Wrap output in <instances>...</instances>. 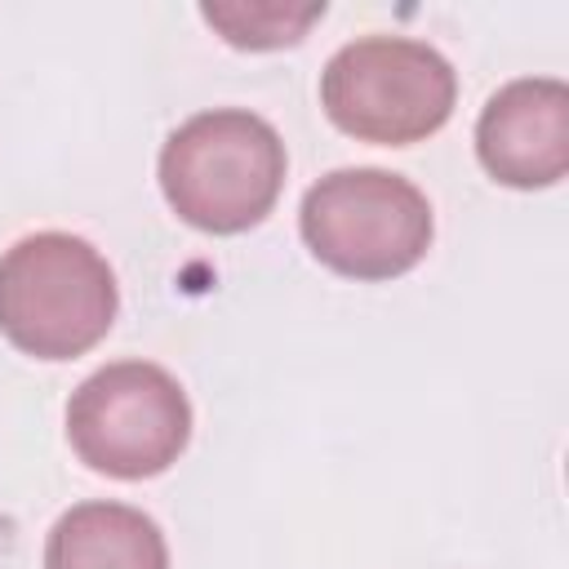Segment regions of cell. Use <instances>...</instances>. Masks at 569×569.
<instances>
[{"mask_svg": "<svg viewBox=\"0 0 569 569\" xmlns=\"http://www.w3.org/2000/svg\"><path fill=\"white\" fill-rule=\"evenodd\" d=\"M67 440L89 471L147 480L182 458L191 440V400L169 369L151 360H116L71 391Z\"/></svg>", "mask_w": 569, "mask_h": 569, "instance_id": "5", "label": "cell"}, {"mask_svg": "<svg viewBox=\"0 0 569 569\" xmlns=\"http://www.w3.org/2000/svg\"><path fill=\"white\" fill-rule=\"evenodd\" d=\"M284 164V142L262 116L244 107H213L164 138L160 191L187 227L236 236L276 209Z\"/></svg>", "mask_w": 569, "mask_h": 569, "instance_id": "1", "label": "cell"}, {"mask_svg": "<svg viewBox=\"0 0 569 569\" xmlns=\"http://www.w3.org/2000/svg\"><path fill=\"white\" fill-rule=\"evenodd\" d=\"M298 231L316 262L347 280H396L431 249L422 187L391 169H333L307 187Z\"/></svg>", "mask_w": 569, "mask_h": 569, "instance_id": "4", "label": "cell"}, {"mask_svg": "<svg viewBox=\"0 0 569 569\" xmlns=\"http://www.w3.org/2000/svg\"><path fill=\"white\" fill-rule=\"evenodd\" d=\"M44 569H169V542L129 502H76L44 538Z\"/></svg>", "mask_w": 569, "mask_h": 569, "instance_id": "7", "label": "cell"}, {"mask_svg": "<svg viewBox=\"0 0 569 569\" xmlns=\"http://www.w3.org/2000/svg\"><path fill=\"white\" fill-rule=\"evenodd\" d=\"M200 18L231 44V49H284L298 44L311 22L325 18V0L320 4H200Z\"/></svg>", "mask_w": 569, "mask_h": 569, "instance_id": "8", "label": "cell"}, {"mask_svg": "<svg viewBox=\"0 0 569 569\" xmlns=\"http://www.w3.org/2000/svg\"><path fill=\"white\" fill-rule=\"evenodd\" d=\"M120 307L116 271L71 231H36L0 253V333L36 360L93 351Z\"/></svg>", "mask_w": 569, "mask_h": 569, "instance_id": "2", "label": "cell"}, {"mask_svg": "<svg viewBox=\"0 0 569 569\" xmlns=\"http://www.w3.org/2000/svg\"><path fill=\"white\" fill-rule=\"evenodd\" d=\"M453 102L458 76L449 58L409 36H360L320 71V107L356 142H422L453 116Z\"/></svg>", "mask_w": 569, "mask_h": 569, "instance_id": "3", "label": "cell"}, {"mask_svg": "<svg viewBox=\"0 0 569 569\" xmlns=\"http://www.w3.org/2000/svg\"><path fill=\"white\" fill-rule=\"evenodd\" d=\"M485 173L516 191L556 187L569 169V89L556 76L502 84L476 120Z\"/></svg>", "mask_w": 569, "mask_h": 569, "instance_id": "6", "label": "cell"}]
</instances>
